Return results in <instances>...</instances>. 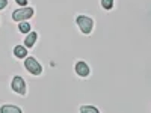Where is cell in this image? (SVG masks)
Instances as JSON below:
<instances>
[{
  "mask_svg": "<svg viewBox=\"0 0 151 113\" xmlns=\"http://www.w3.org/2000/svg\"><path fill=\"white\" fill-rule=\"evenodd\" d=\"M24 67H26V69L33 75H40L42 72V67L40 65V62H38L35 57H27L26 60H24Z\"/></svg>",
  "mask_w": 151,
  "mask_h": 113,
  "instance_id": "cell-1",
  "label": "cell"
},
{
  "mask_svg": "<svg viewBox=\"0 0 151 113\" xmlns=\"http://www.w3.org/2000/svg\"><path fill=\"white\" fill-rule=\"evenodd\" d=\"M33 15V9L32 8H27V6H24L21 9H17L12 12V18H14L15 21H24V20H27Z\"/></svg>",
  "mask_w": 151,
  "mask_h": 113,
  "instance_id": "cell-2",
  "label": "cell"
},
{
  "mask_svg": "<svg viewBox=\"0 0 151 113\" xmlns=\"http://www.w3.org/2000/svg\"><path fill=\"white\" fill-rule=\"evenodd\" d=\"M77 26L80 27V30L83 33H91L92 26H94V21L89 17H85V15H79L77 17Z\"/></svg>",
  "mask_w": 151,
  "mask_h": 113,
  "instance_id": "cell-3",
  "label": "cell"
},
{
  "mask_svg": "<svg viewBox=\"0 0 151 113\" xmlns=\"http://www.w3.org/2000/svg\"><path fill=\"white\" fill-rule=\"evenodd\" d=\"M11 87H12V91H15V92L20 94V95H24V94H26V83H24V80L20 77V75H17V77L12 79Z\"/></svg>",
  "mask_w": 151,
  "mask_h": 113,
  "instance_id": "cell-4",
  "label": "cell"
},
{
  "mask_svg": "<svg viewBox=\"0 0 151 113\" xmlns=\"http://www.w3.org/2000/svg\"><path fill=\"white\" fill-rule=\"evenodd\" d=\"M76 72H77L80 77H86V75L89 74V67H88L85 62H77V65H76Z\"/></svg>",
  "mask_w": 151,
  "mask_h": 113,
  "instance_id": "cell-5",
  "label": "cell"
},
{
  "mask_svg": "<svg viewBox=\"0 0 151 113\" xmlns=\"http://www.w3.org/2000/svg\"><path fill=\"white\" fill-rule=\"evenodd\" d=\"M14 54H15L18 59H23L24 56L27 54V50L24 48V45H17V47L14 48Z\"/></svg>",
  "mask_w": 151,
  "mask_h": 113,
  "instance_id": "cell-6",
  "label": "cell"
},
{
  "mask_svg": "<svg viewBox=\"0 0 151 113\" xmlns=\"http://www.w3.org/2000/svg\"><path fill=\"white\" fill-rule=\"evenodd\" d=\"M36 38H38L36 32L29 33L27 38H26V41H24V45H26V47H33V44H35V41H36Z\"/></svg>",
  "mask_w": 151,
  "mask_h": 113,
  "instance_id": "cell-7",
  "label": "cell"
},
{
  "mask_svg": "<svg viewBox=\"0 0 151 113\" xmlns=\"http://www.w3.org/2000/svg\"><path fill=\"white\" fill-rule=\"evenodd\" d=\"M0 112H2V113H6V112H15V113H20L21 109H20V107H15V106H3L2 109H0Z\"/></svg>",
  "mask_w": 151,
  "mask_h": 113,
  "instance_id": "cell-8",
  "label": "cell"
},
{
  "mask_svg": "<svg viewBox=\"0 0 151 113\" xmlns=\"http://www.w3.org/2000/svg\"><path fill=\"white\" fill-rule=\"evenodd\" d=\"M80 112L82 113H98V109L91 107V106H83V107H80Z\"/></svg>",
  "mask_w": 151,
  "mask_h": 113,
  "instance_id": "cell-9",
  "label": "cell"
},
{
  "mask_svg": "<svg viewBox=\"0 0 151 113\" xmlns=\"http://www.w3.org/2000/svg\"><path fill=\"white\" fill-rule=\"evenodd\" d=\"M18 29H20V32H21V33H27V32L30 30V26H29V23L21 21V23H20V26H18Z\"/></svg>",
  "mask_w": 151,
  "mask_h": 113,
  "instance_id": "cell-10",
  "label": "cell"
},
{
  "mask_svg": "<svg viewBox=\"0 0 151 113\" xmlns=\"http://www.w3.org/2000/svg\"><path fill=\"white\" fill-rule=\"evenodd\" d=\"M101 5L104 9H110L113 6V0H101Z\"/></svg>",
  "mask_w": 151,
  "mask_h": 113,
  "instance_id": "cell-11",
  "label": "cell"
},
{
  "mask_svg": "<svg viewBox=\"0 0 151 113\" xmlns=\"http://www.w3.org/2000/svg\"><path fill=\"white\" fill-rule=\"evenodd\" d=\"M6 5H8V0H0V9L6 8Z\"/></svg>",
  "mask_w": 151,
  "mask_h": 113,
  "instance_id": "cell-12",
  "label": "cell"
},
{
  "mask_svg": "<svg viewBox=\"0 0 151 113\" xmlns=\"http://www.w3.org/2000/svg\"><path fill=\"white\" fill-rule=\"evenodd\" d=\"M15 2H17L18 5H23V6H24V5H27V0H15Z\"/></svg>",
  "mask_w": 151,
  "mask_h": 113,
  "instance_id": "cell-13",
  "label": "cell"
}]
</instances>
